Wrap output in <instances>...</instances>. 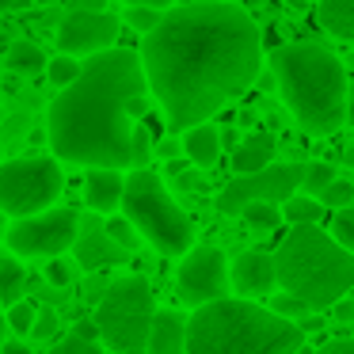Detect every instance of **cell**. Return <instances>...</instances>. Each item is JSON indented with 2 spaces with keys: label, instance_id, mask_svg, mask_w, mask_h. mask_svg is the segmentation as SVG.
Masks as SVG:
<instances>
[{
  "label": "cell",
  "instance_id": "obj_1",
  "mask_svg": "<svg viewBox=\"0 0 354 354\" xmlns=\"http://www.w3.org/2000/svg\"><path fill=\"white\" fill-rule=\"evenodd\" d=\"M141 65L168 126L187 133L255 84L263 39L240 4H183L145 35Z\"/></svg>",
  "mask_w": 354,
  "mask_h": 354
},
{
  "label": "cell",
  "instance_id": "obj_2",
  "mask_svg": "<svg viewBox=\"0 0 354 354\" xmlns=\"http://www.w3.org/2000/svg\"><path fill=\"white\" fill-rule=\"evenodd\" d=\"M149 92L145 65L133 50H107L84 62L77 84L50 103V145L62 160L122 171L133 164L130 103Z\"/></svg>",
  "mask_w": 354,
  "mask_h": 354
},
{
  "label": "cell",
  "instance_id": "obj_3",
  "mask_svg": "<svg viewBox=\"0 0 354 354\" xmlns=\"http://www.w3.org/2000/svg\"><path fill=\"white\" fill-rule=\"evenodd\" d=\"M286 107L313 138H331L346 122V69L320 42H293L270 57Z\"/></svg>",
  "mask_w": 354,
  "mask_h": 354
},
{
  "label": "cell",
  "instance_id": "obj_4",
  "mask_svg": "<svg viewBox=\"0 0 354 354\" xmlns=\"http://www.w3.org/2000/svg\"><path fill=\"white\" fill-rule=\"evenodd\" d=\"M305 331L244 297L194 308L187 320V354H297Z\"/></svg>",
  "mask_w": 354,
  "mask_h": 354
},
{
  "label": "cell",
  "instance_id": "obj_5",
  "mask_svg": "<svg viewBox=\"0 0 354 354\" xmlns=\"http://www.w3.org/2000/svg\"><path fill=\"white\" fill-rule=\"evenodd\" d=\"M282 293L305 301L308 308H335L354 290V255L343 252L320 225L290 229L274 252Z\"/></svg>",
  "mask_w": 354,
  "mask_h": 354
},
{
  "label": "cell",
  "instance_id": "obj_6",
  "mask_svg": "<svg viewBox=\"0 0 354 354\" xmlns=\"http://www.w3.org/2000/svg\"><path fill=\"white\" fill-rule=\"evenodd\" d=\"M122 214L160 255H191L194 248V225L183 209L171 202L168 187L156 171L133 168L126 176V198Z\"/></svg>",
  "mask_w": 354,
  "mask_h": 354
},
{
  "label": "cell",
  "instance_id": "obj_7",
  "mask_svg": "<svg viewBox=\"0 0 354 354\" xmlns=\"http://www.w3.org/2000/svg\"><path fill=\"white\" fill-rule=\"evenodd\" d=\"M156 313L160 308L153 301V286L141 274H126L103 290L95 305V328L111 354H149Z\"/></svg>",
  "mask_w": 354,
  "mask_h": 354
},
{
  "label": "cell",
  "instance_id": "obj_8",
  "mask_svg": "<svg viewBox=\"0 0 354 354\" xmlns=\"http://www.w3.org/2000/svg\"><path fill=\"white\" fill-rule=\"evenodd\" d=\"M65 191V179L57 160L50 156H19L0 164V214L27 221L46 214Z\"/></svg>",
  "mask_w": 354,
  "mask_h": 354
},
{
  "label": "cell",
  "instance_id": "obj_9",
  "mask_svg": "<svg viewBox=\"0 0 354 354\" xmlns=\"http://www.w3.org/2000/svg\"><path fill=\"white\" fill-rule=\"evenodd\" d=\"M308 164H270L259 176H236L225 183V191L217 194V209L221 214H244L248 206H286L290 198H297L305 191Z\"/></svg>",
  "mask_w": 354,
  "mask_h": 354
},
{
  "label": "cell",
  "instance_id": "obj_10",
  "mask_svg": "<svg viewBox=\"0 0 354 354\" xmlns=\"http://www.w3.org/2000/svg\"><path fill=\"white\" fill-rule=\"evenodd\" d=\"M80 236V217L77 209L57 206L46 209L39 217H27V221L8 225V248L19 255V259H57L62 252L77 248Z\"/></svg>",
  "mask_w": 354,
  "mask_h": 354
},
{
  "label": "cell",
  "instance_id": "obj_11",
  "mask_svg": "<svg viewBox=\"0 0 354 354\" xmlns=\"http://www.w3.org/2000/svg\"><path fill=\"white\" fill-rule=\"evenodd\" d=\"M232 270H229V259H225L221 248L214 244H198L191 248V255H183L179 263V274H176V286H179V297L187 305H214V301H225L229 293V282H232Z\"/></svg>",
  "mask_w": 354,
  "mask_h": 354
},
{
  "label": "cell",
  "instance_id": "obj_12",
  "mask_svg": "<svg viewBox=\"0 0 354 354\" xmlns=\"http://www.w3.org/2000/svg\"><path fill=\"white\" fill-rule=\"evenodd\" d=\"M115 39H118V16L107 12L103 4H95V0L73 8L57 27V46H62L65 57L107 54V50H115Z\"/></svg>",
  "mask_w": 354,
  "mask_h": 354
},
{
  "label": "cell",
  "instance_id": "obj_13",
  "mask_svg": "<svg viewBox=\"0 0 354 354\" xmlns=\"http://www.w3.org/2000/svg\"><path fill=\"white\" fill-rule=\"evenodd\" d=\"M232 290L240 293V297H263V293H270L278 286V270H274V255L267 252H240L236 259H232Z\"/></svg>",
  "mask_w": 354,
  "mask_h": 354
},
{
  "label": "cell",
  "instance_id": "obj_14",
  "mask_svg": "<svg viewBox=\"0 0 354 354\" xmlns=\"http://www.w3.org/2000/svg\"><path fill=\"white\" fill-rule=\"evenodd\" d=\"M73 252H77V267L80 270H100V267H111V263H122L126 259V252L111 244L107 229H103L100 221H88L84 229H80L77 248H73Z\"/></svg>",
  "mask_w": 354,
  "mask_h": 354
},
{
  "label": "cell",
  "instance_id": "obj_15",
  "mask_svg": "<svg viewBox=\"0 0 354 354\" xmlns=\"http://www.w3.org/2000/svg\"><path fill=\"white\" fill-rule=\"evenodd\" d=\"M126 198V176L122 171H107V168H92L84 179V202L100 214L118 209Z\"/></svg>",
  "mask_w": 354,
  "mask_h": 354
},
{
  "label": "cell",
  "instance_id": "obj_16",
  "mask_svg": "<svg viewBox=\"0 0 354 354\" xmlns=\"http://www.w3.org/2000/svg\"><path fill=\"white\" fill-rule=\"evenodd\" d=\"M149 354H187V316L160 308L149 335Z\"/></svg>",
  "mask_w": 354,
  "mask_h": 354
},
{
  "label": "cell",
  "instance_id": "obj_17",
  "mask_svg": "<svg viewBox=\"0 0 354 354\" xmlns=\"http://www.w3.org/2000/svg\"><path fill=\"white\" fill-rule=\"evenodd\" d=\"M270 160H274V138L270 133H252L232 153V171L236 176H259V171L270 168Z\"/></svg>",
  "mask_w": 354,
  "mask_h": 354
},
{
  "label": "cell",
  "instance_id": "obj_18",
  "mask_svg": "<svg viewBox=\"0 0 354 354\" xmlns=\"http://www.w3.org/2000/svg\"><path fill=\"white\" fill-rule=\"evenodd\" d=\"M183 153L194 168H214L217 156H221V133L217 126H194V130L183 133Z\"/></svg>",
  "mask_w": 354,
  "mask_h": 354
},
{
  "label": "cell",
  "instance_id": "obj_19",
  "mask_svg": "<svg viewBox=\"0 0 354 354\" xmlns=\"http://www.w3.org/2000/svg\"><path fill=\"white\" fill-rule=\"evenodd\" d=\"M316 19L335 39L354 42V0H324L320 8H316Z\"/></svg>",
  "mask_w": 354,
  "mask_h": 354
},
{
  "label": "cell",
  "instance_id": "obj_20",
  "mask_svg": "<svg viewBox=\"0 0 354 354\" xmlns=\"http://www.w3.org/2000/svg\"><path fill=\"white\" fill-rule=\"evenodd\" d=\"M24 290H27V270L19 267V259L4 255L0 259V305H19L24 301Z\"/></svg>",
  "mask_w": 354,
  "mask_h": 354
},
{
  "label": "cell",
  "instance_id": "obj_21",
  "mask_svg": "<svg viewBox=\"0 0 354 354\" xmlns=\"http://www.w3.org/2000/svg\"><path fill=\"white\" fill-rule=\"evenodd\" d=\"M320 217H324L320 198H308V194H297V198H290L282 206V221H290L293 229H308V225H316Z\"/></svg>",
  "mask_w": 354,
  "mask_h": 354
},
{
  "label": "cell",
  "instance_id": "obj_22",
  "mask_svg": "<svg viewBox=\"0 0 354 354\" xmlns=\"http://www.w3.org/2000/svg\"><path fill=\"white\" fill-rule=\"evenodd\" d=\"M4 62H8V69L24 73V77H35V73H42L50 65L46 54H42L35 42H16V46L8 50V57H4Z\"/></svg>",
  "mask_w": 354,
  "mask_h": 354
},
{
  "label": "cell",
  "instance_id": "obj_23",
  "mask_svg": "<svg viewBox=\"0 0 354 354\" xmlns=\"http://www.w3.org/2000/svg\"><path fill=\"white\" fill-rule=\"evenodd\" d=\"M240 217H244V225H248L252 232H274L278 221H282V209H278V206H267V202H259V206H248Z\"/></svg>",
  "mask_w": 354,
  "mask_h": 354
},
{
  "label": "cell",
  "instance_id": "obj_24",
  "mask_svg": "<svg viewBox=\"0 0 354 354\" xmlns=\"http://www.w3.org/2000/svg\"><path fill=\"white\" fill-rule=\"evenodd\" d=\"M46 69H50V80H54V84L65 92L69 84H77V80H80V73H84V65H80L77 57H65V54H57V57H50V65H46Z\"/></svg>",
  "mask_w": 354,
  "mask_h": 354
},
{
  "label": "cell",
  "instance_id": "obj_25",
  "mask_svg": "<svg viewBox=\"0 0 354 354\" xmlns=\"http://www.w3.org/2000/svg\"><path fill=\"white\" fill-rule=\"evenodd\" d=\"M270 313L274 316H282V320H290V324H305L308 320V313H313V308L305 305V301H297V297H290V293H278L274 301H270Z\"/></svg>",
  "mask_w": 354,
  "mask_h": 354
},
{
  "label": "cell",
  "instance_id": "obj_26",
  "mask_svg": "<svg viewBox=\"0 0 354 354\" xmlns=\"http://www.w3.org/2000/svg\"><path fill=\"white\" fill-rule=\"evenodd\" d=\"M168 16L164 8H145V4H133V8H126V24L133 27V31H145V35H153L156 27H160V19Z\"/></svg>",
  "mask_w": 354,
  "mask_h": 354
},
{
  "label": "cell",
  "instance_id": "obj_27",
  "mask_svg": "<svg viewBox=\"0 0 354 354\" xmlns=\"http://www.w3.org/2000/svg\"><path fill=\"white\" fill-rule=\"evenodd\" d=\"M331 240H335L343 252L354 255V206L335 214V221H331Z\"/></svg>",
  "mask_w": 354,
  "mask_h": 354
},
{
  "label": "cell",
  "instance_id": "obj_28",
  "mask_svg": "<svg viewBox=\"0 0 354 354\" xmlns=\"http://www.w3.org/2000/svg\"><path fill=\"white\" fill-rule=\"evenodd\" d=\"M103 229H107L111 244L122 248V252H133V248H138V229H133V225L126 221V217H111V221L103 225Z\"/></svg>",
  "mask_w": 354,
  "mask_h": 354
},
{
  "label": "cell",
  "instance_id": "obj_29",
  "mask_svg": "<svg viewBox=\"0 0 354 354\" xmlns=\"http://www.w3.org/2000/svg\"><path fill=\"white\" fill-rule=\"evenodd\" d=\"M35 320H39V313H35L31 301H19V305L8 308V328L16 331V335H31V331H35Z\"/></svg>",
  "mask_w": 354,
  "mask_h": 354
},
{
  "label": "cell",
  "instance_id": "obj_30",
  "mask_svg": "<svg viewBox=\"0 0 354 354\" xmlns=\"http://www.w3.org/2000/svg\"><path fill=\"white\" fill-rule=\"evenodd\" d=\"M320 206H331V209H351L354 206V183L346 179H335L328 191L320 194Z\"/></svg>",
  "mask_w": 354,
  "mask_h": 354
},
{
  "label": "cell",
  "instance_id": "obj_31",
  "mask_svg": "<svg viewBox=\"0 0 354 354\" xmlns=\"http://www.w3.org/2000/svg\"><path fill=\"white\" fill-rule=\"evenodd\" d=\"M335 168H331V164H308V176H305V191H308V198H313V194H324L328 191L331 183H335Z\"/></svg>",
  "mask_w": 354,
  "mask_h": 354
},
{
  "label": "cell",
  "instance_id": "obj_32",
  "mask_svg": "<svg viewBox=\"0 0 354 354\" xmlns=\"http://www.w3.org/2000/svg\"><path fill=\"white\" fill-rule=\"evenodd\" d=\"M149 156H153V141H149L145 126H133V168H145Z\"/></svg>",
  "mask_w": 354,
  "mask_h": 354
},
{
  "label": "cell",
  "instance_id": "obj_33",
  "mask_svg": "<svg viewBox=\"0 0 354 354\" xmlns=\"http://www.w3.org/2000/svg\"><path fill=\"white\" fill-rule=\"evenodd\" d=\"M50 354H103V351H100V343H80V339L65 335L62 343L50 346Z\"/></svg>",
  "mask_w": 354,
  "mask_h": 354
},
{
  "label": "cell",
  "instance_id": "obj_34",
  "mask_svg": "<svg viewBox=\"0 0 354 354\" xmlns=\"http://www.w3.org/2000/svg\"><path fill=\"white\" fill-rule=\"evenodd\" d=\"M46 282L54 286V290H65V286L73 282V267H69V263H62V259H50V267H46Z\"/></svg>",
  "mask_w": 354,
  "mask_h": 354
},
{
  "label": "cell",
  "instance_id": "obj_35",
  "mask_svg": "<svg viewBox=\"0 0 354 354\" xmlns=\"http://www.w3.org/2000/svg\"><path fill=\"white\" fill-rule=\"evenodd\" d=\"M54 331H57V313H39V320H35V331H31V335L50 339Z\"/></svg>",
  "mask_w": 354,
  "mask_h": 354
},
{
  "label": "cell",
  "instance_id": "obj_36",
  "mask_svg": "<svg viewBox=\"0 0 354 354\" xmlns=\"http://www.w3.org/2000/svg\"><path fill=\"white\" fill-rule=\"evenodd\" d=\"M73 339H80V343H95V339H100L95 320H77V324H73Z\"/></svg>",
  "mask_w": 354,
  "mask_h": 354
},
{
  "label": "cell",
  "instance_id": "obj_37",
  "mask_svg": "<svg viewBox=\"0 0 354 354\" xmlns=\"http://www.w3.org/2000/svg\"><path fill=\"white\" fill-rule=\"evenodd\" d=\"M331 313H335L339 324H354V297H343L335 308H331Z\"/></svg>",
  "mask_w": 354,
  "mask_h": 354
},
{
  "label": "cell",
  "instance_id": "obj_38",
  "mask_svg": "<svg viewBox=\"0 0 354 354\" xmlns=\"http://www.w3.org/2000/svg\"><path fill=\"white\" fill-rule=\"evenodd\" d=\"M316 354H354V339H335V343H324Z\"/></svg>",
  "mask_w": 354,
  "mask_h": 354
},
{
  "label": "cell",
  "instance_id": "obj_39",
  "mask_svg": "<svg viewBox=\"0 0 354 354\" xmlns=\"http://www.w3.org/2000/svg\"><path fill=\"white\" fill-rule=\"evenodd\" d=\"M176 187L179 191H194V187H198V171H183V176L176 179Z\"/></svg>",
  "mask_w": 354,
  "mask_h": 354
},
{
  "label": "cell",
  "instance_id": "obj_40",
  "mask_svg": "<svg viewBox=\"0 0 354 354\" xmlns=\"http://www.w3.org/2000/svg\"><path fill=\"white\" fill-rule=\"evenodd\" d=\"M187 164H191V160H168V176H171V179H179L183 171H191Z\"/></svg>",
  "mask_w": 354,
  "mask_h": 354
},
{
  "label": "cell",
  "instance_id": "obj_41",
  "mask_svg": "<svg viewBox=\"0 0 354 354\" xmlns=\"http://www.w3.org/2000/svg\"><path fill=\"white\" fill-rule=\"evenodd\" d=\"M346 122H354V92L346 95Z\"/></svg>",
  "mask_w": 354,
  "mask_h": 354
},
{
  "label": "cell",
  "instance_id": "obj_42",
  "mask_svg": "<svg viewBox=\"0 0 354 354\" xmlns=\"http://www.w3.org/2000/svg\"><path fill=\"white\" fill-rule=\"evenodd\" d=\"M4 331H8V316L0 313V343H4Z\"/></svg>",
  "mask_w": 354,
  "mask_h": 354
},
{
  "label": "cell",
  "instance_id": "obj_43",
  "mask_svg": "<svg viewBox=\"0 0 354 354\" xmlns=\"http://www.w3.org/2000/svg\"><path fill=\"white\" fill-rule=\"evenodd\" d=\"M4 236H8V217L0 214V240H4Z\"/></svg>",
  "mask_w": 354,
  "mask_h": 354
},
{
  "label": "cell",
  "instance_id": "obj_44",
  "mask_svg": "<svg viewBox=\"0 0 354 354\" xmlns=\"http://www.w3.org/2000/svg\"><path fill=\"white\" fill-rule=\"evenodd\" d=\"M0 77H4V62H0Z\"/></svg>",
  "mask_w": 354,
  "mask_h": 354
},
{
  "label": "cell",
  "instance_id": "obj_45",
  "mask_svg": "<svg viewBox=\"0 0 354 354\" xmlns=\"http://www.w3.org/2000/svg\"><path fill=\"white\" fill-rule=\"evenodd\" d=\"M0 118H4V111H0Z\"/></svg>",
  "mask_w": 354,
  "mask_h": 354
},
{
  "label": "cell",
  "instance_id": "obj_46",
  "mask_svg": "<svg viewBox=\"0 0 354 354\" xmlns=\"http://www.w3.org/2000/svg\"><path fill=\"white\" fill-rule=\"evenodd\" d=\"M351 62H354V57H351Z\"/></svg>",
  "mask_w": 354,
  "mask_h": 354
},
{
  "label": "cell",
  "instance_id": "obj_47",
  "mask_svg": "<svg viewBox=\"0 0 354 354\" xmlns=\"http://www.w3.org/2000/svg\"><path fill=\"white\" fill-rule=\"evenodd\" d=\"M107 354H111V351H107Z\"/></svg>",
  "mask_w": 354,
  "mask_h": 354
}]
</instances>
